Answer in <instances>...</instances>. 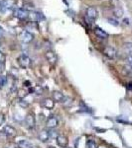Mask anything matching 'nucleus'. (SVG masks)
<instances>
[{
  "mask_svg": "<svg viewBox=\"0 0 132 148\" xmlns=\"http://www.w3.org/2000/svg\"><path fill=\"white\" fill-rule=\"evenodd\" d=\"M17 60H18L19 65L23 68H29L31 66V58L27 54H21V56L18 57Z\"/></svg>",
  "mask_w": 132,
  "mask_h": 148,
  "instance_id": "1",
  "label": "nucleus"
},
{
  "mask_svg": "<svg viewBox=\"0 0 132 148\" xmlns=\"http://www.w3.org/2000/svg\"><path fill=\"white\" fill-rule=\"evenodd\" d=\"M25 123L29 130H33L36 126V118L34 113H29L25 118Z\"/></svg>",
  "mask_w": 132,
  "mask_h": 148,
  "instance_id": "2",
  "label": "nucleus"
},
{
  "mask_svg": "<svg viewBox=\"0 0 132 148\" xmlns=\"http://www.w3.org/2000/svg\"><path fill=\"white\" fill-rule=\"evenodd\" d=\"M19 38H20L21 42H24V44H29L34 39V36H33L32 33L28 32V31H23V32H21Z\"/></svg>",
  "mask_w": 132,
  "mask_h": 148,
  "instance_id": "3",
  "label": "nucleus"
},
{
  "mask_svg": "<svg viewBox=\"0 0 132 148\" xmlns=\"http://www.w3.org/2000/svg\"><path fill=\"white\" fill-rule=\"evenodd\" d=\"M14 16L20 20H26L29 17V12L24 8H17L14 10Z\"/></svg>",
  "mask_w": 132,
  "mask_h": 148,
  "instance_id": "4",
  "label": "nucleus"
},
{
  "mask_svg": "<svg viewBox=\"0 0 132 148\" xmlns=\"http://www.w3.org/2000/svg\"><path fill=\"white\" fill-rule=\"evenodd\" d=\"M98 16V13H97V10L95 7L93 6H90L88 9H86V17H88L90 20H95Z\"/></svg>",
  "mask_w": 132,
  "mask_h": 148,
  "instance_id": "5",
  "label": "nucleus"
},
{
  "mask_svg": "<svg viewBox=\"0 0 132 148\" xmlns=\"http://www.w3.org/2000/svg\"><path fill=\"white\" fill-rule=\"evenodd\" d=\"M104 53L105 56L108 57V58H110V59L115 58V57H116V56H117L116 49H115L114 47H104Z\"/></svg>",
  "mask_w": 132,
  "mask_h": 148,
  "instance_id": "6",
  "label": "nucleus"
},
{
  "mask_svg": "<svg viewBox=\"0 0 132 148\" xmlns=\"http://www.w3.org/2000/svg\"><path fill=\"white\" fill-rule=\"evenodd\" d=\"M56 141H57V144L59 145L60 147L62 148H65L68 146V143H69V140H68V137L64 134H59L56 138Z\"/></svg>",
  "mask_w": 132,
  "mask_h": 148,
  "instance_id": "7",
  "label": "nucleus"
},
{
  "mask_svg": "<svg viewBox=\"0 0 132 148\" xmlns=\"http://www.w3.org/2000/svg\"><path fill=\"white\" fill-rule=\"evenodd\" d=\"M45 56H46L47 60L49 61V63H50V64L54 65V64H56V63H57V61H58V56H57V54L55 53L54 51H46V54H45Z\"/></svg>",
  "mask_w": 132,
  "mask_h": 148,
  "instance_id": "8",
  "label": "nucleus"
},
{
  "mask_svg": "<svg viewBox=\"0 0 132 148\" xmlns=\"http://www.w3.org/2000/svg\"><path fill=\"white\" fill-rule=\"evenodd\" d=\"M58 125H59V121H58V119L54 116H50V118L46 121V126L48 128H50V130L56 128Z\"/></svg>",
  "mask_w": 132,
  "mask_h": 148,
  "instance_id": "9",
  "label": "nucleus"
},
{
  "mask_svg": "<svg viewBox=\"0 0 132 148\" xmlns=\"http://www.w3.org/2000/svg\"><path fill=\"white\" fill-rule=\"evenodd\" d=\"M2 132H3L6 136H9V137H13L16 135V130L13 127V126H11L9 125L4 126L3 130H2Z\"/></svg>",
  "mask_w": 132,
  "mask_h": 148,
  "instance_id": "10",
  "label": "nucleus"
},
{
  "mask_svg": "<svg viewBox=\"0 0 132 148\" xmlns=\"http://www.w3.org/2000/svg\"><path fill=\"white\" fill-rule=\"evenodd\" d=\"M29 17L32 21H43L45 20V16L41 12H31L29 13Z\"/></svg>",
  "mask_w": 132,
  "mask_h": 148,
  "instance_id": "11",
  "label": "nucleus"
},
{
  "mask_svg": "<svg viewBox=\"0 0 132 148\" xmlns=\"http://www.w3.org/2000/svg\"><path fill=\"white\" fill-rule=\"evenodd\" d=\"M38 137H39V139L42 142H47L48 140L51 138V137H50V133H49V130H41L39 132V134H38Z\"/></svg>",
  "mask_w": 132,
  "mask_h": 148,
  "instance_id": "12",
  "label": "nucleus"
},
{
  "mask_svg": "<svg viewBox=\"0 0 132 148\" xmlns=\"http://www.w3.org/2000/svg\"><path fill=\"white\" fill-rule=\"evenodd\" d=\"M65 96L63 93H61L60 91H54L53 92V100L57 103H64L65 102Z\"/></svg>",
  "mask_w": 132,
  "mask_h": 148,
  "instance_id": "13",
  "label": "nucleus"
},
{
  "mask_svg": "<svg viewBox=\"0 0 132 148\" xmlns=\"http://www.w3.org/2000/svg\"><path fill=\"white\" fill-rule=\"evenodd\" d=\"M94 35L97 36L98 39H101V40H105L108 38V34H107L105 31L101 30L100 28H95L94 29Z\"/></svg>",
  "mask_w": 132,
  "mask_h": 148,
  "instance_id": "14",
  "label": "nucleus"
},
{
  "mask_svg": "<svg viewBox=\"0 0 132 148\" xmlns=\"http://www.w3.org/2000/svg\"><path fill=\"white\" fill-rule=\"evenodd\" d=\"M42 105H43V107H44V108H46L48 110H52L55 107V101H54V100L49 99V98H48V99L43 100Z\"/></svg>",
  "mask_w": 132,
  "mask_h": 148,
  "instance_id": "15",
  "label": "nucleus"
},
{
  "mask_svg": "<svg viewBox=\"0 0 132 148\" xmlns=\"http://www.w3.org/2000/svg\"><path fill=\"white\" fill-rule=\"evenodd\" d=\"M112 11H113V14L116 18H121L123 16V9H122V7L120 5L114 6Z\"/></svg>",
  "mask_w": 132,
  "mask_h": 148,
  "instance_id": "16",
  "label": "nucleus"
},
{
  "mask_svg": "<svg viewBox=\"0 0 132 148\" xmlns=\"http://www.w3.org/2000/svg\"><path fill=\"white\" fill-rule=\"evenodd\" d=\"M18 146L20 148H35L34 145L28 140H20L18 142Z\"/></svg>",
  "mask_w": 132,
  "mask_h": 148,
  "instance_id": "17",
  "label": "nucleus"
},
{
  "mask_svg": "<svg viewBox=\"0 0 132 148\" xmlns=\"http://www.w3.org/2000/svg\"><path fill=\"white\" fill-rule=\"evenodd\" d=\"M123 49L125 51V53H127V56H132V44H130V42L124 44Z\"/></svg>",
  "mask_w": 132,
  "mask_h": 148,
  "instance_id": "18",
  "label": "nucleus"
},
{
  "mask_svg": "<svg viewBox=\"0 0 132 148\" xmlns=\"http://www.w3.org/2000/svg\"><path fill=\"white\" fill-rule=\"evenodd\" d=\"M85 148H97V144L93 140H88L85 144Z\"/></svg>",
  "mask_w": 132,
  "mask_h": 148,
  "instance_id": "19",
  "label": "nucleus"
},
{
  "mask_svg": "<svg viewBox=\"0 0 132 148\" xmlns=\"http://www.w3.org/2000/svg\"><path fill=\"white\" fill-rule=\"evenodd\" d=\"M49 133H50V137H51V138H55V137L57 138V136L59 135V134H58L57 131L55 130V128H52V130H49Z\"/></svg>",
  "mask_w": 132,
  "mask_h": 148,
  "instance_id": "20",
  "label": "nucleus"
},
{
  "mask_svg": "<svg viewBox=\"0 0 132 148\" xmlns=\"http://www.w3.org/2000/svg\"><path fill=\"white\" fill-rule=\"evenodd\" d=\"M125 61L127 63V66L132 68V56H127L126 58H125Z\"/></svg>",
  "mask_w": 132,
  "mask_h": 148,
  "instance_id": "21",
  "label": "nucleus"
},
{
  "mask_svg": "<svg viewBox=\"0 0 132 148\" xmlns=\"http://www.w3.org/2000/svg\"><path fill=\"white\" fill-rule=\"evenodd\" d=\"M5 60H6L5 54H4L2 51H0V63H1V64H4V63H5Z\"/></svg>",
  "mask_w": 132,
  "mask_h": 148,
  "instance_id": "22",
  "label": "nucleus"
},
{
  "mask_svg": "<svg viewBox=\"0 0 132 148\" xmlns=\"http://www.w3.org/2000/svg\"><path fill=\"white\" fill-rule=\"evenodd\" d=\"M6 82H7V79L5 76L0 75V86H4L6 84Z\"/></svg>",
  "mask_w": 132,
  "mask_h": 148,
  "instance_id": "23",
  "label": "nucleus"
},
{
  "mask_svg": "<svg viewBox=\"0 0 132 148\" xmlns=\"http://www.w3.org/2000/svg\"><path fill=\"white\" fill-rule=\"evenodd\" d=\"M108 23H109V24H111V25L115 26V27L119 25V22H118V21L114 20V19H111V18H109V19H108Z\"/></svg>",
  "mask_w": 132,
  "mask_h": 148,
  "instance_id": "24",
  "label": "nucleus"
},
{
  "mask_svg": "<svg viewBox=\"0 0 132 148\" xmlns=\"http://www.w3.org/2000/svg\"><path fill=\"white\" fill-rule=\"evenodd\" d=\"M4 148H20V147H19L18 144H16V143H8Z\"/></svg>",
  "mask_w": 132,
  "mask_h": 148,
  "instance_id": "25",
  "label": "nucleus"
},
{
  "mask_svg": "<svg viewBox=\"0 0 132 148\" xmlns=\"http://www.w3.org/2000/svg\"><path fill=\"white\" fill-rule=\"evenodd\" d=\"M19 105H20L21 107H23V108H27L29 106V104L26 101H24V100H21L20 102H19Z\"/></svg>",
  "mask_w": 132,
  "mask_h": 148,
  "instance_id": "26",
  "label": "nucleus"
},
{
  "mask_svg": "<svg viewBox=\"0 0 132 148\" xmlns=\"http://www.w3.org/2000/svg\"><path fill=\"white\" fill-rule=\"evenodd\" d=\"M4 121H5V116H4V114L2 113H0V126L3 125Z\"/></svg>",
  "mask_w": 132,
  "mask_h": 148,
  "instance_id": "27",
  "label": "nucleus"
},
{
  "mask_svg": "<svg viewBox=\"0 0 132 148\" xmlns=\"http://www.w3.org/2000/svg\"><path fill=\"white\" fill-rule=\"evenodd\" d=\"M4 35H5V32H4L3 28L0 26V39H2V38L4 37Z\"/></svg>",
  "mask_w": 132,
  "mask_h": 148,
  "instance_id": "28",
  "label": "nucleus"
},
{
  "mask_svg": "<svg viewBox=\"0 0 132 148\" xmlns=\"http://www.w3.org/2000/svg\"><path fill=\"white\" fill-rule=\"evenodd\" d=\"M3 69H4V64H1V63H0V74L3 72Z\"/></svg>",
  "mask_w": 132,
  "mask_h": 148,
  "instance_id": "29",
  "label": "nucleus"
},
{
  "mask_svg": "<svg viewBox=\"0 0 132 148\" xmlns=\"http://www.w3.org/2000/svg\"><path fill=\"white\" fill-rule=\"evenodd\" d=\"M97 148H106V147H104V146H102V145H100V146H97Z\"/></svg>",
  "mask_w": 132,
  "mask_h": 148,
  "instance_id": "30",
  "label": "nucleus"
},
{
  "mask_svg": "<svg viewBox=\"0 0 132 148\" xmlns=\"http://www.w3.org/2000/svg\"><path fill=\"white\" fill-rule=\"evenodd\" d=\"M65 148H69V147H68V146H67V147H65Z\"/></svg>",
  "mask_w": 132,
  "mask_h": 148,
  "instance_id": "31",
  "label": "nucleus"
},
{
  "mask_svg": "<svg viewBox=\"0 0 132 148\" xmlns=\"http://www.w3.org/2000/svg\"><path fill=\"white\" fill-rule=\"evenodd\" d=\"M49 148H54V147H49Z\"/></svg>",
  "mask_w": 132,
  "mask_h": 148,
  "instance_id": "32",
  "label": "nucleus"
}]
</instances>
